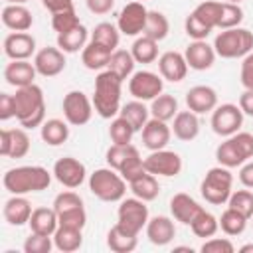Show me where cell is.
I'll return each mask as SVG.
<instances>
[{"mask_svg": "<svg viewBox=\"0 0 253 253\" xmlns=\"http://www.w3.org/2000/svg\"><path fill=\"white\" fill-rule=\"evenodd\" d=\"M140 132H142V144L150 152L166 148L168 142H170V136H172V128L166 125V121H160V119H154V117L148 119V123L144 125V128Z\"/></svg>", "mask_w": 253, "mask_h": 253, "instance_id": "obj_20", "label": "cell"}, {"mask_svg": "<svg viewBox=\"0 0 253 253\" xmlns=\"http://www.w3.org/2000/svg\"><path fill=\"white\" fill-rule=\"evenodd\" d=\"M53 245V235H40V233H30L24 241V251L26 253H49Z\"/></svg>", "mask_w": 253, "mask_h": 253, "instance_id": "obj_49", "label": "cell"}, {"mask_svg": "<svg viewBox=\"0 0 253 253\" xmlns=\"http://www.w3.org/2000/svg\"><path fill=\"white\" fill-rule=\"evenodd\" d=\"M174 251H188V253H192V247H174Z\"/></svg>", "mask_w": 253, "mask_h": 253, "instance_id": "obj_61", "label": "cell"}, {"mask_svg": "<svg viewBox=\"0 0 253 253\" xmlns=\"http://www.w3.org/2000/svg\"><path fill=\"white\" fill-rule=\"evenodd\" d=\"M178 113V101L174 95L160 93L156 99L150 101V117L160 119V121H172Z\"/></svg>", "mask_w": 253, "mask_h": 253, "instance_id": "obj_40", "label": "cell"}, {"mask_svg": "<svg viewBox=\"0 0 253 253\" xmlns=\"http://www.w3.org/2000/svg\"><path fill=\"white\" fill-rule=\"evenodd\" d=\"M134 57H132V53L130 51H126V49H115L113 53H111V59H109V65H107V69L109 71H113L119 79H128L132 73H134Z\"/></svg>", "mask_w": 253, "mask_h": 253, "instance_id": "obj_38", "label": "cell"}, {"mask_svg": "<svg viewBox=\"0 0 253 253\" xmlns=\"http://www.w3.org/2000/svg\"><path fill=\"white\" fill-rule=\"evenodd\" d=\"M8 4H26L28 0H6Z\"/></svg>", "mask_w": 253, "mask_h": 253, "instance_id": "obj_62", "label": "cell"}, {"mask_svg": "<svg viewBox=\"0 0 253 253\" xmlns=\"http://www.w3.org/2000/svg\"><path fill=\"white\" fill-rule=\"evenodd\" d=\"M119 115L125 117V119L132 125L134 130H142L144 125H146L148 119H150V109L144 105V101L134 99V101H128L126 105H123Z\"/></svg>", "mask_w": 253, "mask_h": 253, "instance_id": "obj_36", "label": "cell"}, {"mask_svg": "<svg viewBox=\"0 0 253 253\" xmlns=\"http://www.w3.org/2000/svg\"><path fill=\"white\" fill-rule=\"evenodd\" d=\"M168 32H170L168 18L158 10H148V18H146V26H144L142 36H148L156 42H162L168 36Z\"/></svg>", "mask_w": 253, "mask_h": 253, "instance_id": "obj_42", "label": "cell"}, {"mask_svg": "<svg viewBox=\"0 0 253 253\" xmlns=\"http://www.w3.org/2000/svg\"><path fill=\"white\" fill-rule=\"evenodd\" d=\"M77 206H83V200L79 194H75L71 188L65 190V192H59L53 200V210L59 213V211H65V210H71V208H77Z\"/></svg>", "mask_w": 253, "mask_h": 253, "instance_id": "obj_52", "label": "cell"}, {"mask_svg": "<svg viewBox=\"0 0 253 253\" xmlns=\"http://www.w3.org/2000/svg\"><path fill=\"white\" fill-rule=\"evenodd\" d=\"M184 30H186V34H188V38H192V40H206L213 30L211 28H208L202 20H198L192 12L186 16V22H184Z\"/></svg>", "mask_w": 253, "mask_h": 253, "instance_id": "obj_51", "label": "cell"}, {"mask_svg": "<svg viewBox=\"0 0 253 253\" xmlns=\"http://www.w3.org/2000/svg\"><path fill=\"white\" fill-rule=\"evenodd\" d=\"M30 231L40 233V235H53L55 229L59 227L57 211L53 208H36L32 211V217L28 221Z\"/></svg>", "mask_w": 253, "mask_h": 253, "instance_id": "obj_28", "label": "cell"}, {"mask_svg": "<svg viewBox=\"0 0 253 253\" xmlns=\"http://www.w3.org/2000/svg\"><path fill=\"white\" fill-rule=\"evenodd\" d=\"M34 65L42 77H55L65 69V51L49 45L42 47L34 55Z\"/></svg>", "mask_w": 253, "mask_h": 253, "instance_id": "obj_16", "label": "cell"}, {"mask_svg": "<svg viewBox=\"0 0 253 253\" xmlns=\"http://www.w3.org/2000/svg\"><path fill=\"white\" fill-rule=\"evenodd\" d=\"M138 156H140V152L132 144H111L107 150V164L113 170L121 172L128 162H132Z\"/></svg>", "mask_w": 253, "mask_h": 253, "instance_id": "obj_35", "label": "cell"}, {"mask_svg": "<svg viewBox=\"0 0 253 253\" xmlns=\"http://www.w3.org/2000/svg\"><path fill=\"white\" fill-rule=\"evenodd\" d=\"M241 125H243V111L239 109V105L223 103L211 111V130L219 136L227 138L239 132Z\"/></svg>", "mask_w": 253, "mask_h": 253, "instance_id": "obj_10", "label": "cell"}, {"mask_svg": "<svg viewBox=\"0 0 253 253\" xmlns=\"http://www.w3.org/2000/svg\"><path fill=\"white\" fill-rule=\"evenodd\" d=\"M111 49L95 43V42H89L83 49H81V61L87 69L91 71H101V69H107L109 65V59H111Z\"/></svg>", "mask_w": 253, "mask_h": 253, "instance_id": "obj_30", "label": "cell"}, {"mask_svg": "<svg viewBox=\"0 0 253 253\" xmlns=\"http://www.w3.org/2000/svg\"><path fill=\"white\" fill-rule=\"evenodd\" d=\"M57 219H59V225L73 227V229H83L85 223H87V211H85L83 206H77V208L59 211L57 213Z\"/></svg>", "mask_w": 253, "mask_h": 253, "instance_id": "obj_48", "label": "cell"}, {"mask_svg": "<svg viewBox=\"0 0 253 253\" xmlns=\"http://www.w3.org/2000/svg\"><path fill=\"white\" fill-rule=\"evenodd\" d=\"M87 38H89L87 28L83 24H79L69 32L57 34V47L65 53H77L79 49H83L87 45Z\"/></svg>", "mask_w": 253, "mask_h": 253, "instance_id": "obj_32", "label": "cell"}, {"mask_svg": "<svg viewBox=\"0 0 253 253\" xmlns=\"http://www.w3.org/2000/svg\"><path fill=\"white\" fill-rule=\"evenodd\" d=\"M243 22V10L239 4L223 2L221 4V18H219V30H229L237 28Z\"/></svg>", "mask_w": 253, "mask_h": 253, "instance_id": "obj_47", "label": "cell"}, {"mask_svg": "<svg viewBox=\"0 0 253 253\" xmlns=\"http://www.w3.org/2000/svg\"><path fill=\"white\" fill-rule=\"evenodd\" d=\"M38 71H36V65L30 63L28 59H12L6 67H4V79L8 85L12 87H26V85H32L34 79H36Z\"/></svg>", "mask_w": 253, "mask_h": 253, "instance_id": "obj_22", "label": "cell"}, {"mask_svg": "<svg viewBox=\"0 0 253 253\" xmlns=\"http://www.w3.org/2000/svg\"><path fill=\"white\" fill-rule=\"evenodd\" d=\"M239 79L245 89H253V51H249L245 57H241Z\"/></svg>", "mask_w": 253, "mask_h": 253, "instance_id": "obj_54", "label": "cell"}, {"mask_svg": "<svg viewBox=\"0 0 253 253\" xmlns=\"http://www.w3.org/2000/svg\"><path fill=\"white\" fill-rule=\"evenodd\" d=\"M227 206L237 210L239 213H243L247 219L253 217V192L251 190H237V192H231L229 200H227Z\"/></svg>", "mask_w": 253, "mask_h": 253, "instance_id": "obj_46", "label": "cell"}, {"mask_svg": "<svg viewBox=\"0 0 253 253\" xmlns=\"http://www.w3.org/2000/svg\"><path fill=\"white\" fill-rule=\"evenodd\" d=\"M144 168H146V172H150L154 176L172 178L182 172V158L174 150H166V148L152 150L144 158Z\"/></svg>", "mask_w": 253, "mask_h": 253, "instance_id": "obj_12", "label": "cell"}, {"mask_svg": "<svg viewBox=\"0 0 253 253\" xmlns=\"http://www.w3.org/2000/svg\"><path fill=\"white\" fill-rule=\"evenodd\" d=\"M2 24L12 32H28L34 24V18L24 4H6L2 8Z\"/></svg>", "mask_w": 253, "mask_h": 253, "instance_id": "obj_25", "label": "cell"}, {"mask_svg": "<svg viewBox=\"0 0 253 253\" xmlns=\"http://www.w3.org/2000/svg\"><path fill=\"white\" fill-rule=\"evenodd\" d=\"M239 253H253V243H245L239 247Z\"/></svg>", "mask_w": 253, "mask_h": 253, "instance_id": "obj_60", "label": "cell"}, {"mask_svg": "<svg viewBox=\"0 0 253 253\" xmlns=\"http://www.w3.org/2000/svg\"><path fill=\"white\" fill-rule=\"evenodd\" d=\"M16 117V101L10 93H0V121H8Z\"/></svg>", "mask_w": 253, "mask_h": 253, "instance_id": "obj_55", "label": "cell"}, {"mask_svg": "<svg viewBox=\"0 0 253 253\" xmlns=\"http://www.w3.org/2000/svg\"><path fill=\"white\" fill-rule=\"evenodd\" d=\"M221 4L223 2H215V0H206V2H200L194 10H192V14L198 18V20H202L208 28H211V30H215V28H219V18H221Z\"/></svg>", "mask_w": 253, "mask_h": 253, "instance_id": "obj_44", "label": "cell"}, {"mask_svg": "<svg viewBox=\"0 0 253 253\" xmlns=\"http://www.w3.org/2000/svg\"><path fill=\"white\" fill-rule=\"evenodd\" d=\"M42 4H43V8H47L51 14L75 10V8H73V0H42Z\"/></svg>", "mask_w": 253, "mask_h": 253, "instance_id": "obj_57", "label": "cell"}, {"mask_svg": "<svg viewBox=\"0 0 253 253\" xmlns=\"http://www.w3.org/2000/svg\"><path fill=\"white\" fill-rule=\"evenodd\" d=\"M204 208L190 196V194H174L170 198V211H172V217L184 225H190L194 221V217L202 211Z\"/></svg>", "mask_w": 253, "mask_h": 253, "instance_id": "obj_24", "label": "cell"}, {"mask_svg": "<svg viewBox=\"0 0 253 253\" xmlns=\"http://www.w3.org/2000/svg\"><path fill=\"white\" fill-rule=\"evenodd\" d=\"M190 229H192V233L196 235V237H213L215 233H217V229H219V219L211 213V211H206V210H202L196 217H194V221L190 223Z\"/></svg>", "mask_w": 253, "mask_h": 253, "instance_id": "obj_43", "label": "cell"}, {"mask_svg": "<svg viewBox=\"0 0 253 253\" xmlns=\"http://www.w3.org/2000/svg\"><path fill=\"white\" fill-rule=\"evenodd\" d=\"M188 61L184 57V53L180 51H164L158 57V71L162 75V79L170 81V83H180L186 73H188Z\"/></svg>", "mask_w": 253, "mask_h": 253, "instance_id": "obj_18", "label": "cell"}, {"mask_svg": "<svg viewBox=\"0 0 253 253\" xmlns=\"http://www.w3.org/2000/svg\"><path fill=\"white\" fill-rule=\"evenodd\" d=\"M53 245L61 253H73L83 245V229H73L59 225L53 233Z\"/></svg>", "mask_w": 253, "mask_h": 253, "instance_id": "obj_34", "label": "cell"}, {"mask_svg": "<svg viewBox=\"0 0 253 253\" xmlns=\"http://www.w3.org/2000/svg\"><path fill=\"white\" fill-rule=\"evenodd\" d=\"M91 42H95V43H99V45H103V47L115 51V49L119 47V42H121V32H119V28H117L115 24H111V22H101V24H97V26L93 28V32H91Z\"/></svg>", "mask_w": 253, "mask_h": 253, "instance_id": "obj_37", "label": "cell"}, {"mask_svg": "<svg viewBox=\"0 0 253 253\" xmlns=\"http://www.w3.org/2000/svg\"><path fill=\"white\" fill-rule=\"evenodd\" d=\"M128 188H130V192H132L136 198H140V200H144V202H152V200H156L158 194H160L158 178H156L154 174H150V172H144V174H140L138 178H134L132 182H128Z\"/></svg>", "mask_w": 253, "mask_h": 253, "instance_id": "obj_31", "label": "cell"}, {"mask_svg": "<svg viewBox=\"0 0 253 253\" xmlns=\"http://www.w3.org/2000/svg\"><path fill=\"white\" fill-rule=\"evenodd\" d=\"M162 89H164V81L162 75L158 73L140 69L128 77V93L138 101H152L162 93Z\"/></svg>", "mask_w": 253, "mask_h": 253, "instance_id": "obj_11", "label": "cell"}, {"mask_svg": "<svg viewBox=\"0 0 253 253\" xmlns=\"http://www.w3.org/2000/svg\"><path fill=\"white\" fill-rule=\"evenodd\" d=\"M130 53L136 63H154L158 59V42L148 36H140L132 42Z\"/></svg>", "mask_w": 253, "mask_h": 253, "instance_id": "obj_39", "label": "cell"}, {"mask_svg": "<svg viewBox=\"0 0 253 253\" xmlns=\"http://www.w3.org/2000/svg\"><path fill=\"white\" fill-rule=\"evenodd\" d=\"M69 123L67 121H61V119H49V121H43V125L40 126V134H42V140L49 146H59L63 144L67 138H69Z\"/></svg>", "mask_w": 253, "mask_h": 253, "instance_id": "obj_33", "label": "cell"}, {"mask_svg": "<svg viewBox=\"0 0 253 253\" xmlns=\"http://www.w3.org/2000/svg\"><path fill=\"white\" fill-rule=\"evenodd\" d=\"M32 204L24 198V196H12L10 200L4 202V210H2V215L4 219L10 223V225H24L30 221L32 217Z\"/></svg>", "mask_w": 253, "mask_h": 253, "instance_id": "obj_27", "label": "cell"}, {"mask_svg": "<svg viewBox=\"0 0 253 253\" xmlns=\"http://www.w3.org/2000/svg\"><path fill=\"white\" fill-rule=\"evenodd\" d=\"M126 184L128 182L111 166L99 168L89 176V190L101 202H121L126 194Z\"/></svg>", "mask_w": 253, "mask_h": 253, "instance_id": "obj_7", "label": "cell"}, {"mask_svg": "<svg viewBox=\"0 0 253 253\" xmlns=\"http://www.w3.org/2000/svg\"><path fill=\"white\" fill-rule=\"evenodd\" d=\"M146 18H148V10L142 2H128L119 14L117 28L121 34L132 38V36H138L144 32Z\"/></svg>", "mask_w": 253, "mask_h": 253, "instance_id": "obj_13", "label": "cell"}, {"mask_svg": "<svg viewBox=\"0 0 253 253\" xmlns=\"http://www.w3.org/2000/svg\"><path fill=\"white\" fill-rule=\"evenodd\" d=\"M148 219H150L148 217V206L144 200H140L136 196L121 200V206L117 210V223L121 227L138 235L142 231V227H146Z\"/></svg>", "mask_w": 253, "mask_h": 253, "instance_id": "obj_8", "label": "cell"}, {"mask_svg": "<svg viewBox=\"0 0 253 253\" xmlns=\"http://www.w3.org/2000/svg\"><path fill=\"white\" fill-rule=\"evenodd\" d=\"M93 101L83 93V91H69L65 97H63V103H61V111H63V117L69 125L73 126H83L91 121L93 117Z\"/></svg>", "mask_w": 253, "mask_h": 253, "instance_id": "obj_9", "label": "cell"}, {"mask_svg": "<svg viewBox=\"0 0 253 253\" xmlns=\"http://www.w3.org/2000/svg\"><path fill=\"white\" fill-rule=\"evenodd\" d=\"M245 227H247V217L243 213H239L237 210H233V208L227 206L223 210L221 217H219V229L225 235L235 237V235H241L245 231Z\"/></svg>", "mask_w": 253, "mask_h": 253, "instance_id": "obj_41", "label": "cell"}, {"mask_svg": "<svg viewBox=\"0 0 253 253\" xmlns=\"http://www.w3.org/2000/svg\"><path fill=\"white\" fill-rule=\"evenodd\" d=\"M79 16L75 14V10H67V12H59V14H51V28L57 34L69 32L75 26H79Z\"/></svg>", "mask_w": 253, "mask_h": 253, "instance_id": "obj_50", "label": "cell"}, {"mask_svg": "<svg viewBox=\"0 0 253 253\" xmlns=\"http://www.w3.org/2000/svg\"><path fill=\"white\" fill-rule=\"evenodd\" d=\"M186 105L196 115L211 113L217 107V93L210 85H196L186 93Z\"/></svg>", "mask_w": 253, "mask_h": 253, "instance_id": "obj_21", "label": "cell"}, {"mask_svg": "<svg viewBox=\"0 0 253 253\" xmlns=\"http://www.w3.org/2000/svg\"><path fill=\"white\" fill-rule=\"evenodd\" d=\"M227 2H231V4H239L241 0H227Z\"/></svg>", "mask_w": 253, "mask_h": 253, "instance_id": "obj_63", "label": "cell"}, {"mask_svg": "<svg viewBox=\"0 0 253 253\" xmlns=\"http://www.w3.org/2000/svg\"><path fill=\"white\" fill-rule=\"evenodd\" d=\"M213 49L223 59L245 57L249 51H253V32L239 26L221 30L213 40Z\"/></svg>", "mask_w": 253, "mask_h": 253, "instance_id": "obj_6", "label": "cell"}, {"mask_svg": "<svg viewBox=\"0 0 253 253\" xmlns=\"http://www.w3.org/2000/svg\"><path fill=\"white\" fill-rule=\"evenodd\" d=\"M239 109L243 111V115L253 117V89H245L239 95Z\"/></svg>", "mask_w": 253, "mask_h": 253, "instance_id": "obj_58", "label": "cell"}, {"mask_svg": "<svg viewBox=\"0 0 253 253\" xmlns=\"http://www.w3.org/2000/svg\"><path fill=\"white\" fill-rule=\"evenodd\" d=\"M30 152V136L24 128L0 130V154L6 158H24Z\"/></svg>", "mask_w": 253, "mask_h": 253, "instance_id": "obj_15", "label": "cell"}, {"mask_svg": "<svg viewBox=\"0 0 253 253\" xmlns=\"http://www.w3.org/2000/svg\"><path fill=\"white\" fill-rule=\"evenodd\" d=\"M239 182L245 186V188H253V160L241 164L239 168Z\"/></svg>", "mask_w": 253, "mask_h": 253, "instance_id": "obj_59", "label": "cell"}, {"mask_svg": "<svg viewBox=\"0 0 253 253\" xmlns=\"http://www.w3.org/2000/svg\"><path fill=\"white\" fill-rule=\"evenodd\" d=\"M136 243H138V235L126 231L119 223H115L107 233V245L115 253H130L136 249Z\"/></svg>", "mask_w": 253, "mask_h": 253, "instance_id": "obj_29", "label": "cell"}, {"mask_svg": "<svg viewBox=\"0 0 253 253\" xmlns=\"http://www.w3.org/2000/svg\"><path fill=\"white\" fill-rule=\"evenodd\" d=\"M215 49L213 45H210L206 40H194L188 43L186 51H184V57L188 61V67L190 69H196V71H206L213 65L215 61Z\"/></svg>", "mask_w": 253, "mask_h": 253, "instance_id": "obj_17", "label": "cell"}, {"mask_svg": "<svg viewBox=\"0 0 253 253\" xmlns=\"http://www.w3.org/2000/svg\"><path fill=\"white\" fill-rule=\"evenodd\" d=\"M85 176H87L85 164L73 156H63L53 164V178L65 188L71 190L79 188L85 182Z\"/></svg>", "mask_w": 253, "mask_h": 253, "instance_id": "obj_14", "label": "cell"}, {"mask_svg": "<svg viewBox=\"0 0 253 253\" xmlns=\"http://www.w3.org/2000/svg\"><path fill=\"white\" fill-rule=\"evenodd\" d=\"M172 121H174L172 132L178 140L190 142L200 134V119L194 111H190V109L188 111H178Z\"/></svg>", "mask_w": 253, "mask_h": 253, "instance_id": "obj_26", "label": "cell"}, {"mask_svg": "<svg viewBox=\"0 0 253 253\" xmlns=\"http://www.w3.org/2000/svg\"><path fill=\"white\" fill-rule=\"evenodd\" d=\"M121 87L123 79H119L109 69L101 71L95 77L93 107L101 119H115L121 113Z\"/></svg>", "mask_w": 253, "mask_h": 253, "instance_id": "obj_3", "label": "cell"}, {"mask_svg": "<svg viewBox=\"0 0 253 253\" xmlns=\"http://www.w3.org/2000/svg\"><path fill=\"white\" fill-rule=\"evenodd\" d=\"M146 237L152 245H168L176 237V225L168 215H154L146 223Z\"/></svg>", "mask_w": 253, "mask_h": 253, "instance_id": "obj_23", "label": "cell"}, {"mask_svg": "<svg viewBox=\"0 0 253 253\" xmlns=\"http://www.w3.org/2000/svg\"><path fill=\"white\" fill-rule=\"evenodd\" d=\"M85 4L89 8V12L99 14V16L109 14L115 8V0H85Z\"/></svg>", "mask_w": 253, "mask_h": 253, "instance_id": "obj_56", "label": "cell"}, {"mask_svg": "<svg viewBox=\"0 0 253 253\" xmlns=\"http://www.w3.org/2000/svg\"><path fill=\"white\" fill-rule=\"evenodd\" d=\"M51 174L43 166H18L4 174L2 184L12 196H26L32 192L47 190L51 184Z\"/></svg>", "mask_w": 253, "mask_h": 253, "instance_id": "obj_1", "label": "cell"}, {"mask_svg": "<svg viewBox=\"0 0 253 253\" xmlns=\"http://www.w3.org/2000/svg\"><path fill=\"white\" fill-rule=\"evenodd\" d=\"M4 53L10 59H30L36 53V40L28 32H12L4 38Z\"/></svg>", "mask_w": 253, "mask_h": 253, "instance_id": "obj_19", "label": "cell"}, {"mask_svg": "<svg viewBox=\"0 0 253 253\" xmlns=\"http://www.w3.org/2000/svg\"><path fill=\"white\" fill-rule=\"evenodd\" d=\"M253 158V134L251 132H235L227 136L215 148V160L225 168H237Z\"/></svg>", "mask_w": 253, "mask_h": 253, "instance_id": "obj_4", "label": "cell"}, {"mask_svg": "<svg viewBox=\"0 0 253 253\" xmlns=\"http://www.w3.org/2000/svg\"><path fill=\"white\" fill-rule=\"evenodd\" d=\"M134 128H132V125L125 119V117H121V115H117L113 121H111V126H109V136H111V140H113V144H130L132 142V136H134Z\"/></svg>", "mask_w": 253, "mask_h": 253, "instance_id": "obj_45", "label": "cell"}, {"mask_svg": "<svg viewBox=\"0 0 253 253\" xmlns=\"http://www.w3.org/2000/svg\"><path fill=\"white\" fill-rule=\"evenodd\" d=\"M202 253H233L235 247L227 237H208L200 247Z\"/></svg>", "mask_w": 253, "mask_h": 253, "instance_id": "obj_53", "label": "cell"}, {"mask_svg": "<svg viewBox=\"0 0 253 253\" xmlns=\"http://www.w3.org/2000/svg\"><path fill=\"white\" fill-rule=\"evenodd\" d=\"M233 192V174L225 166H213L206 172L202 184H200V194L202 198L211 204V206H221L229 200Z\"/></svg>", "mask_w": 253, "mask_h": 253, "instance_id": "obj_5", "label": "cell"}, {"mask_svg": "<svg viewBox=\"0 0 253 253\" xmlns=\"http://www.w3.org/2000/svg\"><path fill=\"white\" fill-rule=\"evenodd\" d=\"M16 101V119L24 128L42 126L45 121V99L40 85L32 83L26 87H18L14 93Z\"/></svg>", "mask_w": 253, "mask_h": 253, "instance_id": "obj_2", "label": "cell"}]
</instances>
